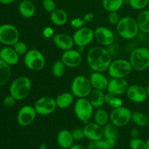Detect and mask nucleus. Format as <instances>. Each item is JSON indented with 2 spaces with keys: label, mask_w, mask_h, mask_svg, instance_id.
Returning <instances> with one entry per match:
<instances>
[{
  "label": "nucleus",
  "mask_w": 149,
  "mask_h": 149,
  "mask_svg": "<svg viewBox=\"0 0 149 149\" xmlns=\"http://www.w3.org/2000/svg\"><path fill=\"white\" fill-rule=\"evenodd\" d=\"M130 147L131 149H146V143L139 138H132L130 141Z\"/></svg>",
  "instance_id": "37"
},
{
  "label": "nucleus",
  "mask_w": 149,
  "mask_h": 149,
  "mask_svg": "<svg viewBox=\"0 0 149 149\" xmlns=\"http://www.w3.org/2000/svg\"><path fill=\"white\" fill-rule=\"evenodd\" d=\"M34 109L37 114L40 116H45L52 114L57 109L55 98L50 96L39 97L34 103Z\"/></svg>",
  "instance_id": "11"
},
{
  "label": "nucleus",
  "mask_w": 149,
  "mask_h": 149,
  "mask_svg": "<svg viewBox=\"0 0 149 149\" xmlns=\"http://www.w3.org/2000/svg\"><path fill=\"white\" fill-rule=\"evenodd\" d=\"M106 103L113 109L123 106V100L122 98L109 93L106 94Z\"/></svg>",
  "instance_id": "32"
},
{
  "label": "nucleus",
  "mask_w": 149,
  "mask_h": 149,
  "mask_svg": "<svg viewBox=\"0 0 149 149\" xmlns=\"http://www.w3.org/2000/svg\"><path fill=\"white\" fill-rule=\"evenodd\" d=\"M93 90L90 79L84 75L77 76L71 82V92L77 98L87 97Z\"/></svg>",
  "instance_id": "5"
},
{
  "label": "nucleus",
  "mask_w": 149,
  "mask_h": 149,
  "mask_svg": "<svg viewBox=\"0 0 149 149\" xmlns=\"http://www.w3.org/2000/svg\"><path fill=\"white\" fill-rule=\"evenodd\" d=\"M50 20L55 26H64L68 20V14L63 9L57 8L50 13Z\"/></svg>",
  "instance_id": "26"
},
{
  "label": "nucleus",
  "mask_w": 149,
  "mask_h": 149,
  "mask_svg": "<svg viewBox=\"0 0 149 149\" xmlns=\"http://www.w3.org/2000/svg\"><path fill=\"white\" fill-rule=\"evenodd\" d=\"M42 35L45 39H50V38L53 37V36L55 35L53 29L50 26H47L42 31Z\"/></svg>",
  "instance_id": "44"
},
{
  "label": "nucleus",
  "mask_w": 149,
  "mask_h": 149,
  "mask_svg": "<svg viewBox=\"0 0 149 149\" xmlns=\"http://www.w3.org/2000/svg\"><path fill=\"white\" fill-rule=\"evenodd\" d=\"M136 21L141 31L149 33V10H142L138 15Z\"/></svg>",
  "instance_id": "27"
},
{
  "label": "nucleus",
  "mask_w": 149,
  "mask_h": 149,
  "mask_svg": "<svg viewBox=\"0 0 149 149\" xmlns=\"http://www.w3.org/2000/svg\"><path fill=\"white\" fill-rule=\"evenodd\" d=\"M140 135V131L138 128H134L131 130L130 132V135L132 137V138H138Z\"/></svg>",
  "instance_id": "47"
},
{
  "label": "nucleus",
  "mask_w": 149,
  "mask_h": 149,
  "mask_svg": "<svg viewBox=\"0 0 149 149\" xmlns=\"http://www.w3.org/2000/svg\"><path fill=\"white\" fill-rule=\"evenodd\" d=\"M1 43L0 42V51H1Z\"/></svg>",
  "instance_id": "53"
},
{
  "label": "nucleus",
  "mask_w": 149,
  "mask_h": 149,
  "mask_svg": "<svg viewBox=\"0 0 149 149\" xmlns=\"http://www.w3.org/2000/svg\"><path fill=\"white\" fill-rule=\"evenodd\" d=\"M0 59L9 65H15L19 62L20 55L15 51L12 46H5L0 51Z\"/></svg>",
  "instance_id": "21"
},
{
  "label": "nucleus",
  "mask_w": 149,
  "mask_h": 149,
  "mask_svg": "<svg viewBox=\"0 0 149 149\" xmlns=\"http://www.w3.org/2000/svg\"><path fill=\"white\" fill-rule=\"evenodd\" d=\"M94 120L95 122L98 124L99 125L104 127L109 123V121L110 120V116L105 109H103V108H100V109H96V111L95 112Z\"/></svg>",
  "instance_id": "31"
},
{
  "label": "nucleus",
  "mask_w": 149,
  "mask_h": 149,
  "mask_svg": "<svg viewBox=\"0 0 149 149\" xmlns=\"http://www.w3.org/2000/svg\"><path fill=\"white\" fill-rule=\"evenodd\" d=\"M42 7L44 10L47 13H52L57 9L56 3L54 0H43L42 1Z\"/></svg>",
  "instance_id": "39"
},
{
  "label": "nucleus",
  "mask_w": 149,
  "mask_h": 149,
  "mask_svg": "<svg viewBox=\"0 0 149 149\" xmlns=\"http://www.w3.org/2000/svg\"><path fill=\"white\" fill-rule=\"evenodd\" d=\"M47 147L46 144L42 143V144H40V145L39 146V147H38V149H47Z\"/></svg>",
  "instance_id": "50"
},
{
  "label": "nucleus",
  "mask_w": 149,
  "mask_h": 149,
  "mask_svg": "<svg viewBox=\"0 0 149 149\" xmlns=\"http://www.w3.org/2000/svg\"><path fill=\"white\" fill-rule=\"evenodd\" d=\"M61 60L68 68H76L78 67L82 62V56L79 51L71 49L69 50L64 51L61 55Z\"/></svg>",
  "instance_id": "16"
},
{
  "label": "nucleus",
  "mask_w": 149,
  "mask_h": 149,
  "mask_svg": "<svg viewBox=\"0 0 149 149\" xmlns=\"http://www.w3.org/2000/svg\"><path fill=\"white\" fill-rule=\"evenodd\" d=\"M94 17L95 15L93 13H87L84 15V17H83V19H84L86 23H90L92 20H93Z\"/></svg>",
  "instance_id": "45"
},
{
  "label": "nucleus",
  "mask_w": 149,
  "mask_h": 149,
  "mask_svg": "<svg viewBox=\"0 0 149 149\" xmlns=\"http://www.w3.org/2000/svg\"><path fill=\"white\" fill-rule=\"evenodd\" d=\"M65 68H66V66L61 59L55 61L52 65V69H51L52 75L56 78H61L65 74Z\"/></svg>",
  "instance_id": "34"
},
{
  "label": "nucleus",
  "mask_w": 149,
  "mask_h": 149,
  "mask_svg": "<svg viewBox=\"0 0 149 149\" xmlns=\"http://www.w3.org/2000/svg\"><path fill=\"white\" fill-rule=\"evenodd\" d=\"M148 119H149V115H148Z\"/></svg>",
  "instance_id": "55"
},
{
  "label": "nucleus",
  "mask_w": 149,
  "mask_h": 149,
  "mask_svg": "<svg viewBox=\"0 0 149 149\" xmlns=\"http://www.w3.org/2000/svg\"><path fill=\"white\" fill-rule=\"evenodd\" d=\"M87 61L92 71L103 73L109 69L112 62V58L110 52L104 47L96 46L88 51Z\"/></svg>",
  "instance_id": "1"
},
{
  "label": "nucleus",
  "mask_w": 149,
  "mask_h": 149,
  "mask_svg": "<svg viewBox=\"0 0 149 149\" xmlns=\"http://www.w3.org/2000/svg\"><path fill=\"white\" fill-rule=\"evenodd\" d=\"M61 149H64V148H61Z\"/></svg>",
  "instance_id": "56"
},
{
  "label": "nucleus",
  "mask_w": 149,
  "mask_h": 149,
  "mask_svg": "<svg viewBox=\"0 0 149 149\" xmlns=\"http://www.w3.org/2000/svg\"><path fill=\"white\" fill-rule=\"evenodd\" d=\"M83 130L85 135V138H87L90 141L103 139L104 137L103 127L100 126L95 122L86 123Z\"/></svg>",
  "instance_id": "17"
},
{
  "label": "nucleus",
  "mask_w": 149,
  "mask_h": 149,
  "mask_svg": "<svg viewBox=\"0 0 149 149\" xmlns=\"http://www.w3.org/2000/svg\"><path fill=\"white\" fill-rule=\"evenodd\" d=\"M89 79L93 90H98L101 91L107 90L109 80L103 72L93 71Z\"/></svg>",
  "instance_id": "20"
},
{
  "label": "nucleus",
  "mask_w": 149,
  "mask_h": 149,
  "mask_svg": "<svg viewBox=\"0 0 149 149\" xmlns=\"http://www.w3.org/2000/svg\"><path fill=\"white\" fill-rule=\"evenodd\" d=\"M132 112L128 108L122 107L113 109L110 113V122L117 127L126 126L131 122Z\"/></svg>",
  "instance_id": "10"
},
{
  "label": "nucleus",
  "mask_w": 149,
  "mask_h": 149,
  "mask_svg": "<svg viewBox=\"0 0 149 149\" xmlns=\"http://www.w3.org/2000/svg\"><path fill=\"white\" fill-rule=\"evenodd\" d=\"M108 20L111 24L113 25V26H116L117 23H119V20H120V17H119L117 12H111L109 13Z\"/></svg>",
  "instance_id": "42"
},
{
  "label": "nucleus",
  "mask_w": 149,
  "mask_h": 149,
  "mask_svg": "<svg viewBox=\"0 0 149 149\" xmlns=\"http://www.w3.org/2000/svg\"><path fill=\"white\" fill-rule=\"evenodd\" d=\"M146 92H147V94H148V95L149 96V84L147 85V87H146Z\"/></svg>",
  "instance_id": "52"
},
{
  "label": "nucleus",
  "mask_w": 149,
  "mask_h": 149,
  "mask_svg": "<svg viewBox=\"0 0 149 149\" xmlns=\"http://www.w3.org/2000/svg\"><path fill=\"white\" fill-rule=\"evenodd\" d=\"M132 71V65L129 60L116 59L112 61L107 71L111 78L125 79Z\"/></svg>",
  "instance_id": "8"
},
{
  "label": "nucleus",
  "mask_w": 149,
  "mask_h": 149,
  "mask_svg": "<svg viewBox=\"0 0 149 149\" xmlns=\"http://www.w3.org/2000/svg\"><path fill=\"white\" fill-rule=\"evenodd\" d=\"M23 61L25 65L33 71H42L46 65V60L44 55L36 49H29L24 55Z\"/></svg>",
  "instance_id": "7"
},
{
  "label": "nucleus",
  "mask_w": 149,
  "mask_h": 149,
  "mask_svg": "<svg viewBox=\"0 0 149 149\" xmlns=\"http://www.w3.org/2000/svg\"><path fill=\"white\" fill-rule=\"evenodd\" d=\"M57 141L61 148L68 149L74 145V140L73 138L71 132L67 130H62L58 132Z\"/></svg>",
  "instance_id": "22"
},
{
  "label": "nucleus",
  "mask_w": 149,
  "mask_h": 149,
  "mask_svg": "<svg viewBox=\"0 0 149 149\" xmlns=\"http://www.w3.org/2000/svg\"><path fill=\"white\" fill-rule=\"evenodd\" d=\"M75 96L72 94L71 92H64L61 94L58 95L55 97L57 108L61 109H65L71 106L74 102Z\"/></svg>",
  "instance_id": "25"
},
{
  "label": "nucleus",
  "mask_w": 149,
  "mask_h": 149,
  "mask_svg": "<svg viewBox=\"0 0 149 149\" xmlns=\"http://www.w3.org/2000/svg\"><path fill=\"white\" fill-rule=\"evenodd\" d=\"M106 143V145H107L109 149H112L116 146V140H112V139H105Z\"/></svg>",
  "instance_id": "46"
},
{
  "label": "nucleus",
  "mask_w": 149,
  "mask_h": 149,
  "mask_svg": "<svg viewBox=\"0 0 149 149\" xmlns=\"http://www.w3.org/2000/svg\"><path fill=\"white\" fill-rule=\"evenodd\" d=\"M70 23H71V27L77 30V29H81L83 26H84L86 22L84 21V19L81 18V17H75L71 20Z\"/></svg>",
  "instance_id": "41"
},
{
  "label": "nucleus",
  "mask_w": 149,
  "mask_h": 149,
  "mask_svg": "<svg viewBox=\"0 0 149 149\" xmlns=\"http://www.w3.org/2000/svg\"><path fill=\"white\" fill-rule=\"evenodd\" d=\"M71 134H72L74 141H81L84 138H85L84 130L81 128H76V129L73 130L71 131Z\"/></svg>",
  "instance_id": "40"
},
{
  "label": "nucleus",
  "mask_w": 149,
  "mask_h": 149,
  "mask_svg": "<svg viewBox=\"0 0 149 149\" xmlns=\"http://www.w3.org/2000/svg\"><path fill=\"white\" fill-rule=\"evenodd\" d=\"M129 5L136 10H143L149 4V0H127Z\"/></svg>",
  "instance_id": "35"
},
{
  "label": "nucleus",
  "mask_w": 149,
  "mask_h": 149,
  "mask_svg": "<svg viewBox=\"0 0 149 149\" xmlns=\"http://www.w3.org/2000/svg\"><path fill=\"white\" fill-rule=\"evenodd\" d=\"M146 149H149V138L146 141Z\"/></svg>",
  "instance_id": "51"
},
{
  "label": "nucleus",
  "mask_w": 149,
  "mask_h": 149,
  "mask_svg": "<svg viewBox=\"0 0 149 149\" xmlns=\"http://www.w3.org/2000/svg\"><path fill=\"white\" fill-rule=\"evenodd\" d=\"M18 11L24 18H31L36 13V7L31 0H23L18 6Z\"/></svg>",
  "instance_id": "24"
},
{
  "label": "nucleus",
  "mask_w": 149,
  "mask_h": 149,
  "mask_svg": "<svg viewBox=\"0 0 149 149\" xmlns=\"http://www.w3.org/2000/svg\"><path fill=\"white\" fill-rule=\"evenodd\" d=\"M116 26L117 33L125 39H134L136 37L140 31L136 19L129 16L120 18Z\"/></svg>",
  "instance_id": "4"
},
{
  "label": "nucleus",
  "mask_w": 149,
  "mask_h": 149,
  "mask_svg": "<svg viewBox=\"0 0 149 149\" xmlns=\"http://www.w3.org/2000/svg\"><path fill=\"white\" fill-rule=\"evenodd\" d=\"M68 149H86L83 146L79 145V144H75V145H73L72 146Z\"/></svg>",
  "instance_id": "49"
},
{
  "label": "nucleus",
  "mask_w": 149,
  "mask_h": 149,
  "mask_svg": "<svg viewBox=\"0 0 149 149\" xmlns=\"http://www.w3.org/2000/svg\"><path fill=\"white\" fill-rule=\"evenodd\" d=\"M87 97L94 109H97L102 108L106 103V94L104 91L93 90Z\"/></svg>",
  "instance_id": "23"
},
{
  "label": "nucleus",
  "mask_w": 149,
  "mask_h": 149,
  "mask_svg": "<svg viewBox=\"0 0 149 149\" xmlns=\"http://www.w3.org/2000/svg\"><path fill=\"white\" fill-rule=\"evenodd\" d=\"M20 40V32L17 27L12 24L0 26V42L5 46H13Z\"/></svg>",
  "instance_id": "9"
},
{
  "label": "nucleus",
  "mask_w": 149,
  "mask_h": 149,
  "mask_svg": "<svg viewBox=\"0 0 149 149\" xmlns=\"http://www.w3.org/2000/svg\"><path fill=\"white\" fill-rule=\"evenodd\" d=\"M148 44H149V33H148Z\"/></svg>",
  "instance_id": "54"
},
{
  "label": "nucleus",
  "mask_w": 149,
  "mask_h": 149,
  "mask_svg": "<svg viewBox=\"0 0 149 149\" xmlns=\"http://www.w3.org/2000/svg\"><path fill=\"white\" fill-rule=\"evenodd\" d=\"M74 45L79 47H84L93 42L94 38V31L90 27L83 26L76 31L73 34Z\"/></svg>",
  "instance_id": "12"
},
{
  "label": "nucleus",
  "mask_w": 149,
  "mask_h": 149,
  "mask_svg": "<svg viewBox=\"0 0 149 149\" xmlns=\"http://www.w3.org/2000/svg\"><path fill=\"white\" fill-rule=\"evenodd\" d=\"M74 113L79 121L85 124L89 122L94 113V108L87 97L77 98L74 104Z\"/></svg>",
  "instance_id": "6"
},
{
  "label": "nucleus",
  "mask_w": 149,
  "mask_h": 149,
  "mask_svg": "<svg viewBox=\"0 0 149 149\" xmlns=\"http://www.w3.org/2000/svg\"><path fill=\"white\" fill-rule=\"evenodd\" d=\"M13 47V49H15L16 52L20 56L21 55H23L24 56L26 53L29 51V49H28V46L25 42H22V41H17L15 44L12 46Z\"/></svg>",
  "instance_id": "36"
},
{
  "label": "nucleus",
  "mask_w": 149,
  "mask_h": 149,
  "mask_svg": "<svg viewBox=\"0 0 149 149\" xmlns=\"http://www.w3.org/2000/svg\"><path fill=\"white\" fill-rule=\"evenodd\" d=\"M131 122H133L136 126L140 127H144L149 125L148 116L143 112L135 111L132 113Z\"/></svg>",
  "instance_id": "29"
},
{
  "label": "nucleus",
  "mask_w": 149,
  "mask_h": 149,
  "mask_svg": "<svg viewBox=\"0 0 149 149\" xmlns=\"http://www.w3.org/2000/svg\"><path fill=\"white\" fill-rule=\"evenodd\" d=\"M16 101L17 100L11 95H9L6 96L3 100V105L5 108H12L15 106Z\"/></svg>",
  "instance_id": "43"
},
{
  "label": "nucleus",
  "mask_w": 149,
  "mask_h": 149,
  "mask_svg": "<svg viewBox=\"0 0 149 149\" xmlns=\"http://www.w3.org/2000/svg\"><path fill=\"white\" fill-rule=\"evenodd\" d=\"M87 149H109L105 140L91 141L88 144Z\"/></svg>",
  "instance_id": "38"
},
{
  "label": "nucleus",
  "mask_w": 149,
  "mask_h": 149,
  "mask_svg": "<svg viewBox=\"0 0 149 149\" xmlns=\"http://www.w3.org/2000/svg\"><path fill=\"white\" fill-rule=\"evenodd\" d=\"M126 95L128 99L135 103H143L148 97L146 89L140 84L130 85Z\"/></svg>",
  "instance_id": "15"
},
{
  "label": "nucleus",
  "mask_w": 149,
  "mask_h": 149,
  "mask_svg": "<svg viewBox=\"0 0 149 149\" xmlns=\"http://www.w3.org/2000/svg\"><path fill=\"white\" fill-rule=\"evenodd\" d=\"M105 139L116 140L118 137L117 127L115 126L112 123H108L103 127Z\"/></svg>",
  "instance_id": "33"
},
{
  "label": "nucleus",
  "mask_w": 149,
  "mask_h": 149,
  "mask_svg": "<svg viewBox=\"0 0 149 149\" xmlns=\"http://www.w3.org/2000/svg\"><path fill=\"white\" fill-rule=\"evenodd\" d=\"M10 65L0 59V87L7 84L10 81L12 76Z\"/></svg>",
  "instance_id": "28"
},
{
  "label": "nucleus",
  "mask_w": 149,
  "mask_h": 149,
  "mask_svg": "<svg viewBox=\"0 0 149 149\" xmlns=\"http://www.w3.org/2000/svg\"><path fill=\"white\" fill-rule=\"evenodd\" d=\"M36 110L34 106L25 105L18 111L17 115V122L21 127H28L34 122L36 117Z\"/></svg>",
  "instance_id": "13"
},
{
  "label": "nucleus",
  "mask_w": 149,
  "mask_h": 149,
  "mask_svg": "<svg viewBox=\"0 0 149 149\" xmlns=\"http://www.w3.org/2000/svg\"><path fill=\"white\" fill-rule=\"evenodd\" d=\"M130 84L125 79L111 78L109 80L107 92L115 95H121L127 93Z\"/></svg>",
  "instance_id": "18"
},
{
  "label": "nucleus",
  "mask_w": 149,
  "mask_h": 149,
  "mask_svg": "<svg viewBox=\"0 0 149 149\" xmlns=\"http://www.w3.org/2000/svg\"><path fill=\"white\" fill-rule=\"evenodd\" d=\"M129 61L132 70L138 72L146 71L149 68V49L140 47L133 49L130 55Z\"/></svg>",
  "instance_id": "3"
},
{
  "label": "nucleus",
  "mask_w": 149,
  "mask_h": 149,
  "mask_svg": "<svg viewBox=\"0 0 149 149\" xmlns=\"http://www.w3.org/2000/svg\"><path fill=\"white\" fill-rule=\"evenodd\" d=\"M52 41L55 46L63 51L73 49L74 45L72 36L65 33H55L52 37Z\"/></svg>",
  "instance_id": "19"
},
{
  "label": "nucleus",
  "mask_w": 149,
  "mask_h": 149,
  "mask_svg": "<svg viewBox=\"0 0 149 149\" xmlns=\"http://www.w3.org/2000/svg\"><path fill=\"white\" fill-rule=\"evenodd\" d=\"M94 38L103 47L110 46L114 42L115 36L112 31L106 26H99L94 30Z\"/></svg>",
  "instance_id": "14"
},
{
  "label": "nucleus",
  "mask_w": 149,
  "mask_h": 149,
  "mask_svg": "<svg viewBox=\"0 0 149 149\" xmlns=\"http://www.w3.org/2000/svg\"><path fill=\"white\" fill-rule=\"evenodd\" d=\"M125 0H102V5L109 13L118 12L124 5Z\"/></svg>",
  "instance_id": "30"
},
{
  "label": "nucleus",
  "mask_w": 149,
  "mask_h": 149,
  "mask_svg": "<svg viewBox=\"0 0 149 149\" xmlns=\"http://www.w3.org/2000/svg\"><path fill=\"white\" fill-rule=\"evenodd\" d=\"M31 90V81L27 77L21 76L15 79L11 82L9 88L11 95L17 101L26 99Z\"/></svg>",
  "instance_id": "2"
},
{
  "label": "nucleus",
  "mask_w": 149,
  "mask_h": 149,
  "mask_svg": "<svg viewBox=\"0 0 149 149\" xmlns=\"http://www.w3.org/2000/svg\"><path fill=\"white\" fill-rule=\"evenodd\" d=\"M16 0H0V3L1 4H4V5H8V4H12Z\"/></svg>",
  "instance_id": "48"
}]
</instances>
